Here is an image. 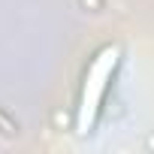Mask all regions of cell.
Masks as SVG:
<instances>
[{"instance_id": "6da1fadb", "label": "cell", "mask_w": 154, "mask_h": 154, "mask_svg": "<svg viewBox=\"0 0 154 154\" xmlns=\"http://www.w3.org/2000/svg\"><path fill=\"white\" fill-rule=\"evenodd\" d=\"M121 66V45H103L85 66L82 75V91H79V103H75V130L82 136L94 133L97 118L103 112L106 94L115 82V72Z\"/></svg>"}, {"instance_id": "7a4b0ae2", "label": "cell", "mask_w": 154, "mask_h": 154, "mask_svg": "<svg viewBox=\"0 0 154 154\" xmlns=\"http://www.w3.org/2000/svg\"><path fill=\"white\" fill-rule=\"evenodd\" d=\"M0 130H3V133H18V127H15V124H12L3 112H0Z\"/></svg>"}]
</instances>
